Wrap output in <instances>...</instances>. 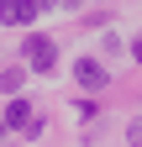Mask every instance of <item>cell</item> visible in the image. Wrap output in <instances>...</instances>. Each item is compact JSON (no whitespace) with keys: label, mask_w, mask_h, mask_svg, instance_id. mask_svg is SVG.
Listing matches in <instances>:
<instances>
[{"label":"cell","mask_w":142,"mask_h":147,"mask_svg":"<svg viewBox=\"0 0 142 147\" xmlns=\"http://www.w3.org/2000/svg\"><path fill=\"white\" fill-rule=\"evenodd\" d=\"M0 131H5V121H0Z\"/></svg>","instance_id":"ba28073f"},{"label":"cell","mask_w":142,"mask_h":147,"mask_svg":"<svg viewBox=\"0 0 142 147\" xmlns=\"http://www.w3.org/2000/svg\"><path fill=\"white\" fill-rule=\"evenodd\" d=\"M126 142H132V147H142V121H132V126H126Z\"/></svg>","instance_id":"8992f818"},{"label":"cell","mask_w":142,"mask_h":147,"mask_svg":"<svg viewBox=\"0 0 142 147\" xmlns=\"http://www.w3.org/2000/svg\"><path fill=\"white\" fill-rule=\"evenodd\" d=\"M21 58H26V68L47 74L53 63H58V42H53V37H42V32H32V37H26V47H21Z\"/></svg>","instance_id":"6da1fadb"},{"label":"cell","mask_w":142,"mask_h":147,"mask_svg":"<svg viewBox=\"0 0 142 147\" xmlns=\"http://www.w3.org/2000/svg\"><path fill=\"white\" fill-rule=\"evenodd\" d=\"M21 84H26V68H5L0 74V89L5 95H21Z\"/></svg>","instance_id":"5b68a950"},{"label":"cell","mask_w":142,"mask_h":147,"mask_svg":"<svg viewBox=\"0 0 142 147\" xmlns=\"http://www.w3.org/2000/svg\"><path fill=\"white\" fill-rule=\"evenodd\" d=\"M74 79H79L84 89H105V68L90 63V58H79V63H74Z\"/></svg>","instance_id":"3957f363"},{"label":"cell","mask_w":142,"mask_h":147,"mask_svg":"<svg viewBox=\"0 0 142 147\" xmlns=\"http://www.w3.org/2000/svg\"><path fill=\"white\" fill-rule=\"evenodd\" d=\"M132 53H137V58H142V37H137V42H132Z\"/></svg>","instance_id":"52a82bcc"},{"label":"cell","mask_w":142,"mask_h":147,"mask_svg":"<svg viewBox=\"0 0 142 147\" xmlns=\"http://www.w3.org/2000/svg\"><path fill=\"white\" fill-rule=\"evenodd\" d=\"M0 21H5V26H26V21H37V0H0Z\"/></svg>","instance_id":"7a4b0ae2"},{"label":"cell","mask_w":142,"mask_h":147,"mask_svg":"<svg viewBox=\"0 0 142 147\" xmlns=\"http://www.w3.org/2000/svg\"><path fill=\"white\" fill-rule=\"evenodd\" d=\"M5 126H32V105H26L21 95H16V100L5 105Z\"/></svg>","instance_id":"277c9868"}]
</instances>
